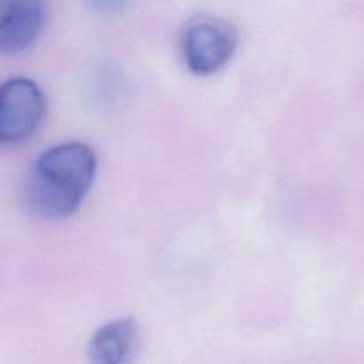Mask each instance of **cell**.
I'll use <instances>...</instances> for the list:
<instances>
[{"label":"cell","instance_id":"277c9868","mask_svg":"<svg viewBox=\"0 0 364 364\" xmlns=\"http://www.w3.org/2000/svg\"><path fill=\"white\" fill-rule=\"evenodd\" d=\"M46 21V4L39 0H0V50L18 53L31 46Z\"/></svg>","mask_w":364,"mask_h":364},{"label":"cell","instance_id":"6da1fadb","mask_svg":"<svg viewBox=\"0 0 364 364\" xmlns=\"http://www.w3.org/2000/svg\"><path fill=\"white\" fill-rule=\"evenodd\" d=\"M95 176L96 155L87 144L52 146L38 156L28 176V208L43 219H64L80 206Z\"/></svg>","mask_w":364,"mask_h":364},{"label":"cell","instance_id":"7a4b0ae2","mask_svg":"<svg viewBox=\"0 0 364 364\" xmlns=\"http://www.w3.org/2000/svg\"><path fill=\"white\" fill-rule=\"evenodd\" d=\"M238 31L231 21L215 16L192 20L183 31L181 53L194 75H212L233 57Z\"/></svg>","mask_w":364,"mask_h":364},{"label":"cell","instance_id":"5b68a950","mask_svg":"<svg viewBox=\"0 0 364 364\" xmlns=\"http://www.w3.org/2000/svg\"><path fill=\"white\" fill-rule=\"evenodd\" d=\"M141 348V329L134 318L105 323L89 341L92 364H134Z\"/></svg>","mask_w":364,"mask_h":364},{"label":"cell","instance_id":"3957f363","mask_svg":"<svg viewBox=\"0 0 364 364\" xmlns=\"http://www.w3.org/2000/svg\"><path fill=\"white\" fill-rule=\"evenodd\" d=\"M43 89L32 78L14 77L0 91V139L6 144L27 139L45 116Z\"/></svg>","mask_w":364,"mask_h":364}]
</instances>
